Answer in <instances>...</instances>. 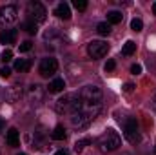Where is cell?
Returning <instances> with one entry per match:
<instances>
[{
    "label": "cell",
    "mask_w": 156,
    "mask_h": 155,
    "mask_svg": "<svg viewBox=\"0 0 156 155\" xmlns=\"http://www.w3.org/2000/svg\"><path fill=\"white\" fill-rule=\"evenodd\" d=\"M27 15H29V20L35 22V24H42L47 17V11L45 7L40 4V2H29L27 4Z\"/></svg>",
    "instance_id": "obj_5"
},
{
    "label": "cell",
    "mask_w": 156,
    "mask_h": 155,
    "mask_svg": "<svg viewBox=\"0 0 156 155\" xmlns=\"http://www.w3.org/2000/svg\"><path fill=\"white\" fill-rule=\"evenodd\" d=\"M123 18V15L120 11H109L107 13V24H120Z\"/></svg>",
    "instance_id": "obj_18"
},
{
    "label": "cell",
    "mask_w": 156,
    "mask_h": 155,
    "mask_svg": "<svg viewBox=\"0 0 156 155\" xmlns=\"http://www.w3.org/2000/svg\"><path fill=\"white\" fill-rule=\"evenodd\" d=\"M22 29H26L29 35H35V33L38 31V24H35V22H31V20H26V22L22 24Z\"/></svg>",
    "instance_id": "obj_19"
},
{
    "label": "cell",
    "mask_w": 156,
    "mask_h": 155,
    "mask_svg": "<svg viewBox=\"0 0 156 155\" xmlns=\"http://www.w3.org/2000/svg\"><path fill=\"white\" fill-rule=\"evenodd\" d=\"M4 128H5V122H4V119H2V117H0V133H2V131H4Z\"/></svg>",
    "instance_id": "obj_30"
},
{
    "label": "cell",
    "mask_w": 156,
    "mask_h": 155,
    "mask_svg": "<svg viewBox=\"0 0 156 155\" xmlns=\"http://www.w3.org/2000/svg\"><path fill=\"white\" fill-rule=\"evenodd\" d=\"M64 88H66V82H64V78H55L53 82H49V93H60V91H64Z\"/></svg>",
    "instance_id": "obj_14"
},
{
    "label": "cell",
    "mask_w": 156,
    "mask_h": 155,
    "mask_svg": "<svg viewBox=\"0 0 156 155\" xmlns=\"http://www.w3.org/2000/svg\"><path fill=\"white\" fill-rule=\"evenodd\" d=\"M56 70H58V60H56V59H53V57H45V59L40 60L38 71H40L42 77H51V75L56 73Z\"/></svg>",
    "instance_id": "obj_8"
},
{
    "label": "cell",
    "mask_w": 156,
    "mask_h": 155,
    "mask_svg": "<svg viewBox=\"0 0 156 155\" xmlns=\"http://www.w3.org/2000/svg\"><path fill=\"white\" fill-rule=\"evenodd\" d=\"M55 155H69V152H66V150H58Z\"/></svg>",
    "instance_id": "obj_31"
},
{
    "label": "cell",
    "mask_w": 156,
    "mask_h": 155,
    "mask_svg": "<svg viewBox=\"0 0 156 155\" xmlns=\"http://www.w3.org/2000/svg\"><path fill=\"white\" fill-rule=\"evenodd\" d=\"M31 47H33V42H31V40H26V42H22V44L18 46V51H20V53H26V51H29Z\"/></svg>",
    "instance_id": "obj_24"
},
{
    "label": "cell",
    "mask_w": 156,
    "mask_h": 155,
    "mask_svg": "<svg viewBox=\"0 0 156 155\" xmlns=\"http://www.w3.org/2000/svg\"><path fill=\"white\" fill-rule=\"evenodd\" d=\"M82 106H83V102L80 99V93H67V95H64L62 99L56 100L55 110L58 113H71L73 115V113H76Z\"/></svg>",
    "instance_id": "obj_2"
},
{
    "label": "cell",
    "mask_w": 156,
    "mask_h": 155,
    "mask_svg": "<svg viewBox=\"0 0 156 155\" xmlns=\"http://www.w3.org/2000/svg\"><path fill=\"white\" fill-rule=\"evenodd\" d=\"M100 110H102V104H98V106H89V104H83L80 110H78L76 113H73L71 117V124L78 128V130H82V128H87L96 117L100 113Z\"/></svg>",
    "instance_id": "obj_1"
},
{
    "label": "cell",
    "mask_w": 156,
    "mask_h": 155,
    "mask_svg": "<svg viewBox=\"0 0 156 155\" xmlns=\"http://www.w3.org/2000/svg\"><path fill=\"white\" fill-rule=\"evenodd\" d=\"M123 135L125 139L131 142V144H136L140 142V131H138V124H136V119H127L125 120V126H123Z\"/></svg>",
    "instance_id": "obj_7"
},
{
    "label": "cell",
    "mask_w": 156,
    "mask_h": 155,
    "mask_svg": "<svg viewBox=\"0 0 156 155\" xmlns=\"http://www.w3.org/2000/svg\"><path fill=\"white\" fill-rule=\"evenodd\" d=\"M123 89H125V91H127V93H131V91H133V89H134V84H131V82H127V84H125V86H123Z\"/></svg>",
    "instance_id": "obj_29"
},
{
    "label": "cell",
    "mask_w": 156,
    "mask_h": 155,
    "mask_svg": "<svg viewBox=\"0 0 156 155\" xmlns=\"http://www.w3.org/2000/svg\"><path fill=\"white\" fill-rule=\"evenodd\" d=\"M29 68H31V62H29L27 59H16V60H15V70H16V71L26 73V71H29Z\"/></svg>",
    "instance_id": "obj_15"
},
{
    "label": "cell",
    "mask_w": 156,
    "mask_h": 155,
    "mask_svg": "<svg viewBox=\"0 0 156 155\" xmlns=\"http://www.w3.org/2000/svg\"><path fill=\"white\" fill-rule=\"evenodd\" d=\"M107 51H109V44L104 40H93L87 46V53L91 59H102L107 55Z\"/></svg>",
    "instance_id": "obj_6"
},
{
    "label": "cell",
    "mask_w": 156,
    "mask_h": 155,
    "mask_svg": "<svg viewBox=\"0 0 156 155\" xmlns=\"http://www.w3.org/2000/svg\"><path fill=\"white\" fill-rule=\"evenodd\" d=\"M16 37H18L16 29H4L0 33V44H15Z\"/></svg>",
    "instance_id": "obj_10"
},
{
    "label": "cell",
    "mask_w": 156,
    "mask_h": 155,
    "mask_svg": "<svg viewBox=\"0 0 156 155\" xmlns=\"http://www.w3.org/2000/svg\"><path fill=\"white\" fill-rule=\"evenodd\" d=\"M120 146H122V139H120V135L115 130H107L98 139V150L102 153H111V152L118 150Z\"/></svg>",
    "instance_id": "obj_3"
},
{
    "label": "cell",
    "mask_w": 156,
    "mask_h": 155,
    "mask_svg": "<svg viewBox=\"0 0 156 155\" xmlns=\"http://www.w3.org/2000/svg\"><path fill=\"white\" fill-rule=\"evenodd\" d=\"M11 59H13V51H11V49H4V51H2V55H0V60L5 64V62H9Z\"/></svg>",
    "instance_id": "obj_23"
},
{
    "label": "cell",
    "mask_w": 156,
    "mask_h": 155,
    "mask_svg": "<svg viewBox=\"0 0 156 155\" xmlns=\"http://www.w3.org/2000/svg\"><path fill=\"white\" fill-rule=\"evenodd\" d=\"M55 15H56L58 18L69 20V18H71V9H69V6H67L66 2H60V4L56 6V9H55Z\"/></svg>",
    "instance_id": "obj_11"
},
{
    "label": "cell",
    "mask_w": 156,
    "mask_h": 155,
    "mask_svg": "<svg viewBox=\"0 0 156 155\" xmlns=\"http://www.w3.org/2000/svg\"><path fill=\"white\" fill-rule=\"evenodd\" d=\"M80 99H82L83 104L98 106V104H102V89L98 86H85L80 91Z\"/></svg>",
    "instance_id": "obj_4"
},
{
    "label": "cell",
    "mask_w": 156,
    "mask_h": 155,
    "mask_svg": "<svg viewBox=\"0 0 156 155\" xmlns=\"http://www.w3.org/2000/svg\"><path fill=\"white\" fill-rule=\"evenodd\" d=\"M131 29L136 31V33L142 31V29H144V22H142L140 18H133V20H131Z\"/></svg>",
    "instance_id": "obj_22"
},
{
    "label": "cell",
    "mask_w": 156,
    "mask_h": 155,
    "mask_svg": "<svg viewBox=\"0 0 156 155\" xmlns=\"http://www.w3.org/2000/svg\"><path fill=\"white\" fill-rule=\"evenodd\" d=\"M89 144H91V139H89V137H85V139H82V141H76L75 152H76V153H82V152L85 150V146H89Z\"/></svg>",
    "instance_id": "obj_20"
},
{
    "label": "cell",
    "mask_w": 156,
    "mask_h": 155,
    "mask_svg": "<svg viewBox=\"0 0 156 155\" xmlns=\"http://www.w3.org/2000/svg\"><path fill=\"white\" fill-rule=\"evenodd\" d=\"M5 142H7V146H11V148H16V146L20 144L18 130H16V128H11V130L7 131V135H5Z\"/></svg>",
    "instance_id": "obj_12"
},
{
    "label": "cell",
    "mask_w": 156,
    "mask_h": 155,
    "mask_svg": "<svg viewBox=\"0 0 156 155\" xmlns=\"http://www.w3.org/2000/svg\"><path fill=\"white\" fill-rule=\"evenodd\" d=\"M18 155H27V153H18Z\"/></svg>",
    "instance_id": "obj_33"
},
{
    "label": "cell",
    "mask_w": 156,
    "mask_h": 155,
    "mask_svg": "<svg viewBox=\"0 0 156 155\" xmlns=\"http://www.w3.org/2000/svg\"><path fill=\"white\" fill-rule=\"evenodd\" d=\"M9 75H11V70H9L7 66H2V68H0V77L7 78V77H9Z\"/></svg>",
    "instance_id": "obj_26"
},
{
    "label": "cell",
    "mask_w": 156,
    "mask_h": 155,
    "mask_svg": "<svg viewBox=\"0 0 156 155\" xmlns=\"http://www.w3.org/2000/svg\"><path fill=\"white\" fill-rule=\"evenodd\" d=\"M16 18H18V11H16L15 6H2L0 7V24L2 26L13 24Z\"/></svg>",
    "instance_id": "obj_9"
},
{
    "label": "cell",
    "mask_w": 156,
    "mask_h": 155,
    "mask_svg": "<svg viewBox=\"0 0 156 155\" xmlns=\"http://www.w3.org/2000/svg\"><path fill=\"white\" fill-rule=\"evenodd\" d=\"M42 97H44L42 86H38V84H33V86L29 88V99H31V102H40V100H42Z\"/></svg>",
    "instance_id": "obj_13"
},
{
    "label": "cell",
    "mask_w": 156,
    "mask_h": 155,
    "mask_svg": "<svg viewBox=\"0 0 156 155\" xmlns=\"http://www.w3.org/2000/svg\"><path fill=\"white\" fill-rule=\"evenodd\" d=\"M134 51H136V42H133V40H127L123 44V47H122V55H125V57L133 55Z\"/></svg>",
    "instance_id": "obj_16"
},
{
    "label": "cell",
    "mask_w": 156,
    "mask_h": 155,
    "mask_svg": "<svg viewBox=\"0 0 156 155\" xmlns=\"http://www.w3.org/2000/svg\"><path fill=\"white\" fill-rule=\"evenodd\" d=\"M96 31H98L102 37H105V35L111 33V24H107V22H100V24L96 26Z\"/></svg>",
    "instance_id": "obj_21"
},
{
    "label": "cell",
    "mask_w": 156,
    "mask_h": 155,
    "mask_svg": "<svg viewBox=\"0 0 156 155\" xmlns=\"http://www.w3.org/2000/svg\"><path fill=\"white\" fill-rule=\"evenodd\" d=\"M153 13H154V15H156V2H154V4H153Z\"/></svg>",
    "instance_id": "obj_32"
},
{
    "label": "cell",
    "mask_w": 156,
    "mask_h": 155,
    "mask_svg": "<svg viewBox=\"0 0 156 155\" xmlns=\"http://www.w3.org/2000/svg\"><path fill=\"white\" fill-rule=\"evenodd\" d=\"M131 73H133V75H140V73H142V66H140V64H133V66H131Z\"/></svg>",
    "instance_id": "obj_27"
},
{
    "label": "cell",
    "mask_w": 156,
    "mask_h": 155,
    "mask_svg": "<svg viewBox=\"0 0 156 155\" xmlns=\"http://www.w3.org/2000/svg\"><path fill=\"white\" fill-rule=\"evenodd\" d=\"M154 153H156V146H154Z\"/></svg>",
    "instance_id": "obj_34"
},
{
    "label": "cell",
    "mask_w": 156,
    "mask_h": 155,
    "mask_svg": "<svg viewBox=\"0 0 156 155\" xmlns=\"http://www.w3.org/2000/svg\"><path fill=\"white\" fill-rule=\"evenodd\" d=\"M116 68V62L115 60H107V64H105V71H113Z\"/></svg>",
    "instance_id": "obj_28"
},
{
    "label": "cell",
    "mask_w": 156,
    "mask_h": 155,
    "mask_svg": "<svg viewBox=\"0 0 156 155\" xmlns=\"http://www.w3.org/2000/svg\"><path fill=\"white\" fill-rule=\"evenodd\" d=\"M51 137L55 139V141H64L66 137H67V133H66V130H64V126H56L53 131H51Z\"/></svg>",
    "instance_id": "obj_17"
},
{
    "label": "cell",
    "mask_w": 156,
    "mask_h": 155,
    "mask_svg": "<svg viewBox=\"0 0 156 155\" xmlns=\"http://www.w3.org/2000/svg\"><path fill=\"white\" fill-rule=\"evenodd\" d=\"M73 6L76 7L78 11H85V9H87V2H85V0H75Z\"/></svg>",
    "instance_id": "obj_25"
}]
</instances>
